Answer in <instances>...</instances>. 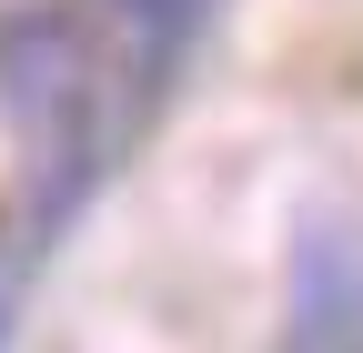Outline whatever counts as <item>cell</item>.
<instances>
[{"label":"cell","instance_id":"1","mask_svg":"<svg viewBox=\"0 0 363 353\" xmlns=\"http://www.w3.org/2000/svg\"><path fill=\"white\" fill-rule=\"evenodd\" d=\"M283 353H363V212H313L303 223Z\"/></svg>","mask_w":363,"mask_h":353},{"label":"cell","instance_id":"2","mask_svg":"<svg viewBox=\"0 0 363 353\" xmlns=\"http://www.w3.org/2000/svg\"><path fill=\"white\" fill-rule=\"evenodd\" d=\"M101 11H111L121 51L142 61V71H172V51H182L192 21H202V0H101Z\"/></svg>","mask_w":363,"mask_h":353}]
</instances>
